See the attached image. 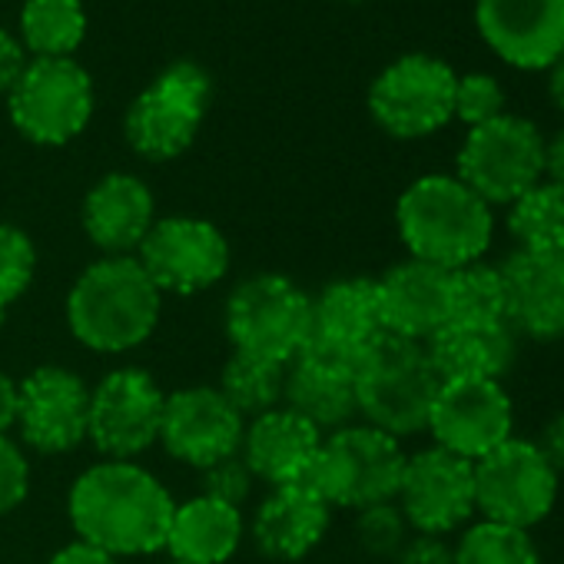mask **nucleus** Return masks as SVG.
<instances>
[{"instance_id":"f257e3e1","label":"nucleus","mask_w":564,"mask_h":564,"mask_svg":"<svg viewBox=\"0 0 564 564\" xmlns=\"http://www.w3.org/2000/svg\"><path fill=\"white\" fill-rule=\"evenodd\" d=\"M173 508L170 491L133 462H100L70 488V521L80 541L113 557L166 547Z\"/></svg>"},{"instance_id":"f03ea898","label":"nucleus","mask_w":564,"mask_h":564,"mask_svg":"<svg viewBox=\"0 0 564 564\" xmlns=\"http://www.w3.org/2000/svg\"><path fill=\"white\" fill-rule=\"evenodd\" d=\"M395 226L412 259L462 269L488 252L495 239V209L458 176L429 173L399 196Z\"/></svg>"},{"instance_id":"7ed1b4c3","label":"nucleus","mask_w":564,"mask_h":564,"mask_svg":"<svg viewBox=\"0 0 564 564\" xmlns=\"http://www.w3.org/2000/svg\"><path fill=\"white\" fill-rule=\"evenodd\" d=\"M67 319L87 349L127 352L153 333L160 290L137 256H104L74 282Z\"/></svg>"},{"instance_id":"20e7f679","label":"nucleus","mask_w":564,"mask_h":564,"mask_svg":"<svg viewBox=\"0 0 564 564\" xmlns=\"http://www.w3.org/2000/svg\"><path fill=\"white\" fill-rule=\"evenodd\" d=\"M438 389L442 376L435 372L429 349L412 339L382 333L356 362L359 415L366 425L392 438H409L429 429Z\"/></svg>"},{"instance_id":"39448f33","label":"nucleus","mask_w":564,"mask_h":564,"mask_svg":"<svg viewBox=\"0 0 564 564\" xmlns=\"http://www.w3.org/2000/svg\"><path fill=\"white\" fill-rule=\"evenodd\" d=\"M226 333L236 352L290 366L310 346L313 300L286 275H249L229 296Z\"/></svg>"},{"instance_id":"423d86ee","label":"nucleus","mask_w":564,"mask_h":564,"mask_svg":"<svg viewBox=\"0 0 564 564\" xmlns=\"http://www.w3.org/2000/svg\"><path fill=\"white\" fill-rule=\"evenodd\" d=\"M544 133L534 120L501 113L471 127L455 156V176L491 209L511 206L544 180Z\"/></svg>"},{"instance_id":"0eeeda50","label":"nucleus","mask_w":564,"mask_h":564,"mask_svg":"<svg viewBox=\"0 0 564 564\" xmlns=\"http://www.w3.org/2000/svg\"><path fill=\"white\" fill-rule=\"evenodd\" d=\"M405 458L399 438L372 425H346L323 438L306 481L329 505L362 511L399 495Z\"/></svg>"},{"instance_id":"6e6552de","label":"nucleus","mask_w":564,"mask_h":564,"mask_svg":"<svg viewBox=\"0 0 564 564\" xmlns=\"http://www.w3.org/2000/svg\"><path fill=\"white\" fill-rule=\"evenodd\" d=\"M213 100L209 74L193 61H176L130 104L123 133L147 160H173L186 153L206 120Z\"/></svg>"},{"instance_id":"1a4fd4ad","label":"nucleus","mask_w":564,"mask_h":564,"mask_svg":"<svg viewBox=\"0 0 564 564\" xmlns=\"http://www.w3.org/2000/svg\"><path fill=\"white\" fill-rule=\"evenodd\" d=\"M8 110L31 143H70L94 117V80L74 57H34L8 94Z\"/></svg>"},{"instance_id":"9d476101","label":"nucleus","mask_w":564,"mask_h":564,"mask_svg":"<svg viewBox=\"0 0 564 564\" xmlns=\"http://www.w3.org/2000/svg\"><path fill=\"white\" fill-rule=\"evenodd\" d=\"M561 478L528 438H508L475 462V514L531 531L557 505Z\"/></svg>"},{"instance_id":"9b49d317","label":"nucleus","mask_w":564,"mask_h":564,"mask_svg":"<svg viewBox=\"0 0 564 564\" xmlns=\"http://www.w3.org/2000/svg\"><path fill=\"white\" fill-rule=\"evenodd\" d=\"M455 80L452 64L432 54H405L372 80L369 113L395 140L432 137L452 120Z\"/></svg>"},{"instance_id":"f8f14e48","label":"nucleus","mask_w":564,"mask_h":564,"mask_svg":"<svg viewBox=\"0 0 564 564\" xmlns=\"http://www.w3.org/2000/svg\"><path fill=\"white\" fill-rule=\"evenodd\" d=\"M137 259L160 293L189 296L223 279L229 269V242L206 219L166 216L153 223L137 249Z\"/></svg>"},{"instance_id":"ddd939ff","label":"nucleus","mask_w":564,"mask_h":564,"mask_svg":"<svg viewBox=\"0 0 564 564\" xmlns=\"http://www.w3.org/2000/svg\"><path fill=\"white\" fill-rule=\"evenodd\" d=\"M409 528L419 534H452L475 514V462L438 445L405 458L395 495Z\"/></svg>"},{"instance_id":"4468645a","label":"nucleus","mask_w":564,"mask_h":564,"mask_svg":"<svg viewBox=\"0 0 564 564\" xmlns=\"http://www.w3.org/2000/svg\"><path fill=\"white\" fill-rule=\"evenodd\" d=\"M511 429H514V405L501 382L452 379L442 382L425 432H432L438 448L478 462L498 445H505L511 438Z\"/></svg>"},{"instance_id":"2eb2a0df","label":"nucleus","mask_w":564,"mask_h":564,"mask_svg":"<svg viewBox=\"0 0 564 564\" xmlns=\"http://www.w3.org/2000/svg\"><path fill=\"white\" fill-rule=\"evenodd\" d=\"M475 28L514 70H551L564 57V0H475Z\"/></svg>"},{"instance_id":"dca6fc26","label":"nucleus","mask_w":564,"mask_h":564,"mask_svg":"<svg viewBox=\"0 0 564 564\" xmlns=\"http://www.w3.org/2000/svg\"><path fill=\"white\" fill-rule=\"evenodd\" d=\"M163 392L143 369H117L90 392V432L94 445L110 462H130L160 438Z\"/></svg>"},{"instance_id":"f3484780","label":"nucleus","mask_w":564,"mask_h":564,"mask_svg":"<svg viewBox=\"0 0 564 564\" xmlns=\"http://www.w3.org/2000/svg\"><path fill=\"white\" fill-rule=\"evenodd\" d=\"M242 432V415L219 389H180L163 402L160 442L176 462H186L199 471L236 455Z\"/></svg>"},{"instance_id":"a211bd4d","label":"nucleus","mask_w":564,"mask_h":564,"mask_svg":"<svg viewBox=\"0 0 564 564\" xmlns=\"http://www.w3.org/2000/svg\"><path fill=\"white\" fill-rule=\"evenodd\" d=\"M21 435L44 455L77 448L90 432V389L57 366H44L21 382Z\"/></svg>"},{"instance_id":"6ab92c4d","label":"nucleus","mask_w":564,"mask_h":564,"mask_svg":"<svg viewBox=\"0 0 564 564\" xmlns=\"http://www.w3.org/2000/svg\"><path fill=\"white\" fill-rule=\"evenodd\" d=\"M505 323L534 343L564 339V252L514 249L501 265Z\"/></svg>"},{"instance_id":"aec40b11","label":"nucleus","mask_w":564,"mask_h":564,"mask_svg":"<svg viewBox=\"0 0 564 564\" xmlns=\"http://www.w3.org/2000/svg\"><path fill=\"white\" fill-rule=\"evenodd\" d=\"M376 290L382 329L389 336L425 346L438 329L452 323V269L409 256L405 262H395L382 279H376Z\"/></svg>"},{"instance_id":"412c9836","label":"nucleus","mask_w":564,"mask_h":564,"mask_svg":"<svg viewBox=\"0 0 564 564\" xmlns=\"http://www.w3.org/2000/svg\"><path fill=\"white\" fill-rule=\"evenodd\" d=\"M282 409L296 412L310 425L323 429H346L359 415L356 399V362L306 346L286 366V389H282Z\"/></svg>"},{"instance_id":"4be33fe9","label":"nucleus","mask_w":564,"mask_h":564,"mask_svg":"<svg viewBox=\"0 0 564 564\" xmlns=\"http://www.w3.org/2000/svg\"><path fill=\"white\" fill-rule=\"evenodd\" d=\"M319 445L323 432L316 425H310L290 409H272L265 415H256L252 425L242 432L239 455L249 465L252 478L282 488L310 478Z\"/></svg>"},{"instance_id":"5701e85b","label":"nucleus","mask_w":564,"mask_h":564,"mask_svg":"<svg viewBox=\"0 0 564 564\" xmlns=\"http://www.w3.org/2000/svg\"><path fill=\"white\" fill-rule=\"evenodd\" d=\"M376 279H339L313 300L310 346L359 362V356L382 336Z\"/></svg>"},{"instance_id":"b1692460","label":"nucleus","mask_w":564,"mask_h":564,"mask_svg":"<svg viewBox=\"0 0 564 564\" xmlns=\"http://www.w3.org/2000/svg\"><path fill=\"white\" fill-rule=\"evenodd\" d=\"M329 511L333 505L310 481L272 488L252 521L256 547L275 561H300L323 541Z\"/></svg>"},{"instance_id":"393cba45","label":"nucleus","mask_w":564,"mask_h":564,"mask_svg":"<svg viewBox=\"0 0 564 564\" xmlns=\"http://www.w3.org/2000/svg\"><path fill=\"white\" fill-rule=\"evenodd\" d=\"M425 349L442 382L452 379L501 382L518 359V336L508 323L452 319L425 343Z\"/></svg>"},{"instance_id":"a878e982","label":"nucleus","mask_w":564,"mask_h":564,"mask_svg":"<svg viewBox=\"0 0 564 564\" xmlns=\"http://www.w3.org/2000/svg\"><path fill=\"white\" fill-rule=\"evenodd\" d=\"M153 223V193L130 173L104 176L84 199V229L107 256L137 252Z\"/></svg>"},{"instance_id":"bb28decb","label":"nucleus","mask_w":564,"mask_h":564,"mask_svg":"<svg viewBox=\"0 0 564 564\" xmlns=\"http://www.w3.org/2000/svg\"><path fill=\"white\" fill-rule=\"evenodd\" d=\"M242 538V518L239 508L213 501L206 495L176 505L166 547L173 561L186 564H226Z\"/></svg>"},{"instance_id":"cd10ccee","label":"nucleus","mask_w":564,"mask_h":564,"mask_svg":"<svg viewBox=\"0 0 564 564\" xmlns=\"http://www.w3.org/2000/svg\"><path fill=\"white\" fill-rule=\"evenodd\" d=\"M84 34V0H28L21 11V44L34 57H70Z\"/></svg>"},{"instance_id":"c85d7f7f","label":"nucleus","mask_w":564,"mask_h":564,"mask_svg":"<svg viewBox=\"0 0 564 564\" xmlns=\"http://www.w3.org/2000/svg\"><path fill=\"white\" fill-rule=\"evenodd\" d=\"M508 232L518 249L564 252V186L541 180L508 206Z\"/></svg>"},{"instance_id":"c756f323","label":"nucleus","mask_w":564,"mask_h":564,"mask_svg":"<svg viewBox=\"0 0 564 564\" xmlns=\"http://www.w3.org/2000/svg\"><path fill=\"white\" fill-rule=\"evenodd\" d=\"M282 389H286V366L236 352L223 369L219 392L239 415H265L282 405Z\"/></svg>"},{"instance_id":"7c9ffc66","label":"nucleus","mask_w":564,"mask_h":564,"mask_svg":"<svg viewBox=\"0 0 564 564\" xmlns=\"http://www.w3.org/2000/svg\"><path fill=\"white\" fill-rule=\"evenodd\" d=\"M455 564H541V551L524 528L475 521L455 544Z\"/></svg>"},{"instance_id":"2f4dec72","label":"nucleus","mask_w":564,"mask_h":564,"mask_svg":"<svg viewBox=\"0 0 564 564\" xmlns=\"http://www.w3.org/2000/svg\"><path fill=\"white\" fill-rule=\"evenodd\" d=\"M452 319L505 323V282L498 265L478 259L452 269Z\"/></svg>"},{"instance_id":"473e14b6","label":"nucleus","mask_w":564,"mask_h":564,"mask_svg":"<svg viewBox=\"0 0 564 564\" xmlns=\"http://www.w3.org/2000/svg\"><path fill=\"white\" fill-rule=\"evenodd\" d=\"M356 538L359 544L376 557H395L402 544L409 541V521L399 508V501H379L359 511L356 518Z\"/></svg>"},{"instance_id":"72a5a7b5","label":"nucleus","mask_w":564,"mask_h":564,"mask_svg":"<svg viewBox=\"0 0 564 564\" xmlns=\"http://www.w3.org/2000/svg\"><path fill=\"white\" fill-rule=\"evenodd\" d=\"M37 252L28 232L0 223V306H11L34 279Z\"/></svg>"},{"instance_id":"f704fd0d","label":"nucleus","mask_w":564,"mask_h":564,"mask_svg":"<svg viewBox=\"0 0 564 564\" xmlns=\"http://www.w3.org/2000/svg\"><path fill=\"white\" fill-rule=\"evenodd\" d=\"M505 110V87L491 74H465L455 80V110L452 120H462L468 130L481 127Z\"/></svg>"},{"instance_id":"c9c22d12","label":"nucleus","mask_w":564,"mask_h":564,"mask_svg":"<svg viewBox=\"0 0 564 564\" xmlns=\"http://www.w3.org/2000/svg\"><path fill=\"white\" fill-rule=\"evenodd\" d=\"M252 488V471L249 465L242 462V455H229L209 468H203V495L213 498V501H223V505H232L239 508V501H246Z\"/></svg>"},{"instance_id":"e433bc0d","label":"nucleus","mask_w":564,"mask_h":564,"mask_svg":"<svg viewBox=\"0 0 564 564\" xmlns=\"http://www.w3.org/2000/svg\"><path fill=\"white\" fill-rule=\"evenodd\" d=\"M28 488H31L28 458L8 435H0V514L14 511L28 498Z\"/></svg>"},{"instance_id":"4c0bfd02","label":"nucleus","mask_w":564,"mask_h":564,"mask_svg":"<svg viewBox=\"0 0 564 564\" xmlns=\"http://www.w3.org/2000/svg\"><path fill=\"white\" fill-rule=\"evenodd\" d=\"M395 564H455V544L438 534H415L402 544Z\"/></svg>"},{"instance_id":"58836bf2","label":"nucleus","mask_w":564,"mask_h":564,"mask_svg":"<svg viewBox=\"0 0 564 564\" xmlns=\"http://www.w3.org/2000/svg\"><path fill=\"white\" fill-rule=\"evenodd\" d=\"M24 67H28L24 44L14 34L0 31V94H11L14 90V84L21 80Z\"/></svg>"},{"instance_id":"ea45409f","label":"nucleus","mask_w":564,"mask_h":564,"mask_svg":"<svg viewBox=\"0 0 564 564\" xmlns=\"http://www.w3.org/2000/svg\"><path fill=\"white\" fill-rule=\"evenodd\" d=\"M534 445H538V452L547 458V465H551V468L557 471V478H561V475H564V409L554 412V415L541 425Z\"/></svg>"},{"instance_id":"a19ab883","label":"nucleus","mask_w":564,"mask_h":564,"mask_svg":"<svg viewBox=\"0 0 564 564\" xmlns=\"http://www.w3.org/2000/svg\"><path fill=\"white\" fill-rule=\"evenodd\" d=\"M51 564H117V557L107 554L104 547L90 544V541H74L64 551H57L51 557Z\"/></svg>"},{"instance_id":"79ce46f5","label":"nucleus","mask_w":564,"mask_h":564,"mask_svg":"<svg viewBox=\"0 0 564 564\" xmlns=\"http://www.w3.org/2000/svg\"><path fill=\"white\" fill-rule=\"evenodd\" d=\"M21 412V386L0 372V435H8L11 425H18Z\"/></svg>"},{"instance_id":"37998d69","label":"nucleus","mask_w":564,"mask_h":564,"mask_svg":"<svg viewBox=\"0 0 564 564\" xmlns=\"http://www.w3.org/2000/svg\"><path fill=\"white\" fill-rule=\"evenodd\" d=\"M544 180L564 186V127L544 140Z\"/></svg>"},{"instance_id":"c03bdc74","label":"nucleus","mask_w":564,"mask_h":564,"mask_svg":"<svg viewBox=\"0 0 564 564\" xmlns=\"http://www.w3.org/2000/svg\"><path fill=\"white\" fill-rule=\"evenodd\" d=\"M547 97H551L554 110L564 117V57L547 70Z\"/></svg>"},{"instance_id":"a18cd8bd","label":"nucleus","mask_w":564,"mask_h":564,"mask_svg":"<svg viewBox=\"0 0 564 564\" xmlns=\"http://www.w3.org/2000/svg\"><path fill=\"white\" fill-rule=\"evenodd\" d=\"M4 316H8V310H4V306H0V326H4Z\"/></svg>"},{"instance_id":"49530a36","label":"nucleus","mask_w":564,"mask_h":564,"mask_svg":"<svg viewBox=\"0 0 564 564\" xmlns=\"http://www.w3.org/2000/svg\"><path fill=\"white\" fill-rule=\"evenodd\" d=\"M346 4H362V0H346Z\"/></svg>"},{"instance_id":"de8ad7c7","label":"nucleus","mask_w":564,"mask_h":564,"mask_svg":"<svg viewBox=\"0 0 564 564\" xmlns=\"http://www.w3.org/2000/svg\"><path fill=\"white\" fill-rule=\"evenodd\" d=\"M170 564H186V561H170Z\"/></svg>"}]
</instances>
